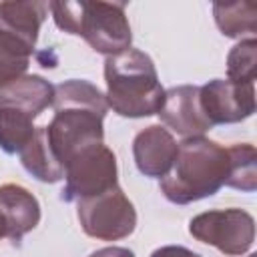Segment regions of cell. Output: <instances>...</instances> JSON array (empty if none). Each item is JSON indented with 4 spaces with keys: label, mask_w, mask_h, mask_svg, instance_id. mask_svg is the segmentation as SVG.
Wrapping results in <instances>:
<instances>
[{
    "label": "cell",
    "mask_w": 257,
    "mask_h": 257,
    "mask_svg": "<svg viewBox=\"0 0 257 257\" xmlns=\"http://www.w3.org/2000/svg\"><path fill=\"white\" fill-rule=\"evenodd\" d=\"M52 108L54 116L44 126L46 139L62 169L80 149L104 143L102 120L108 104L100 88L92 82L70 78L56 84Z\"/></svg>",
    "instance_id": "obj_1"
},
{
    "label": "cell",
    "mask_w": 257,
    "mask_h": 257,
    "mask_svg": "<svg viewBox=\"0 0 257 257\" xmlns=\"http://www.w3.org/2000/svg\"><path fill=\"white\" fill-rule=\"evenodd\" d=\"M229 151L207 139L189 137L177 143L171 171L159 179L161 193L175 205H189L213 197L229 177Z\"/></svg>",
    "instance_id": "obj_2"
},
{
    "label": "cell",
    "mask_w": 257,
    "mask_h": 257,
    "mask_svg": "<svg viewBox=\"0 0 257 257\" xmlns=\"http://www.w3.org/2000/svg\"><path fill=\"white\" fill-rule=\"evenodd\" d=\"M106 104L118 116L143 118L161 110L165 88L155 62L137 48L106 56L104 60Z\"/></svg>",
    "instance_id": "obj_3"
},
{
    "label": "cell",
    "mask_w": 257,
    "mask_h": 257,
    "mask_svg": "<svg viewBox=\"0 0 257 257\" xmlns=\"http://www.w3.org/2000/svg\"><path fill=\"white\" fill-rule=\"evenodd\" d=\"M48 10L62 32L82 36L92 50L104 56L131 48L133 32L124 2H48Z\"/></svg>",
    "instance_id": "obj_4"
},
{
    "label": "cell",
    "mask_w": 257,
    "mask_h": 257,
    "mask_svg": "<svg viewBox=\"0 0 257 257\" xmlns=\"http://www.w3.org/2000/svg\"><path fill=\"white\" fill-rule=\"evenodd\" d=\"M54 100V86L38 74H22L0 86V149L20 153L38 118Z\"/></svg>",
    "instance_id": "obj_5"
},
{
    "label": "cell",
    "mask_w": 257,
    "mask_h": 257,
    "mask_svg": "<svg viewBox=\"0 0 257 257\" xmlns=\"http://www.w3.org/2000/svg\"><path fill=\"white\" fill-rule=\"evenodd\" d=\"M48 2H0V86L26 74Z\"/></svg>",
    "instance_id": "obj_6"
},
{
    "label": "cell",
    "mask_w": 257,
    "mask_h": 257,
    "mask_svg": "<svg viewBox=\"0 0 257 257\" xmlns=\"http://www.w3.org/2000/svg\"><path fill=\"white\" fill-rule=\"evenodd\" d=\"M62 201L72 203L100 195L118 185L116 157L104 143H94L80 149L64 165Z\"/></svg>",
    "instance_id": "obj_7"
},
{
    "label": "cell",
    "mask_w": 257,
    "mask_h": 257,
    "mask_svg": "<svg viewBox=\"0 0 257 257\" xmlns=\"http://www.w3.org/2000/svg\"><path fill=\"white\" fill-rule=\"evenodd\" d=\"M76 217L82 231L98 241H118L137 227V211L116 185L100 195L76 201Z\"/></svg>",
    "instance_id": "obj_8"
},
{
    "label": "cell",
    "mask_w": 257,
    "mask_h": 257,
    "mask_svg": "<svg viewBox=\"0 0 257 257\" xmlns=\"http://www.w3.org/2000/svg\"><path fill=\"white\" fill-rule=\"evenodd\" d=\"M189 233L223 255L239 257L255 241V219L243 209H215L195 215L189 221Z\"/></svg>",
    "instance_id": "obj_9"
},
{
    "label": "cell",
    "mask_w": 257,
    "mask_h": 257,
    "mask_svg": "<svg viewBox=\"0 0 257 257\" xmlns=\"http://www.w3.org/2000/svg\"><path fill=\"white\" fill-rule=\"evenodd\" d=\"M199 102L211 126L241 122L255 112V82L213 78L199 86Z\"/></svg>",
    "instance_id": "obj_10"
},
{
    "label": "cell",
    "mask_w": 257,
    "mask_h": 257,
    "mask_svg": "<svg viewBox=\"0 0 257 257\" xmlns=\"http://www.w3.org/2000/svg\"><path fill=\"white\" fill-rule=\"evenodd\" d=\"M157 114L161 116V122L165 126L185 139L203 137L213 128L203 114L199 102V86L195 84H181L165 90V98Z\"/></svg>",
    "instance_id": "obj_11"
},
{
    "label": "cell",
    "mask_w": 257,
    "mask_h": 257,
    "mask_svg": "<svg viewBox=\"0 0 257 257\" xmlns=\"http://www.w3.org/2000/svg\"><path fill=\"white\" fill-rule=\"evenodd\" d=\"M133 157L137 169L151 179H163L177 157V141L169 128L151 124L137 133L133 141Z\"/></svg>",
    "instance_id": "obj_12"
},
{
    "label": "cell",
    "mask_w": 257,
    "mask_h": 257,
    "mask_svg": "<svg viewBox=\"0 0 257 257\" xmlns=\"http://www.w3.org/2000/svg\"><path fill=\"white\" fill-rule=\"evenodd\" d=\"M0 215L6 225V237L12 243H20L40 223V203L22 185L4 183L0 185Z\"/></svg>",
    "instance_id": "obj_13"
},
{
    "label": "cell",
    "mask_w": 257,
    "mask_h": 257,
    "mask_svg": "<svg viewBox=\"0 0 257 257\" xmlns=\"http://www.w3.org/2000/svg\"><path fill=\"white\" fill-rule=\"evenodd\" d=\"M22 167L40 183H58L64 179V169L58 163L48 139H46V126H36L32 139L24 145V149L18 153Z\"/></svg>",
    "instance_id": "obj_14"
},
{
    "label": "cell",
    "mask_w": 257,
    "mask_h": 257,
    "mask_svg": "<svg viewBox=\"0 0 257 257\" xmlns=\"http://www.w3.org/2000/svg\"><path fill=\"white\" fill-rule=\"evenodd\" d=\"M213 16L221 34L229 38H241L245 34L255 36L257 30V6L253 2H215Z\"/></svg>",
    "instance_id": "obj_15"
},
{
    "label": "cell",
    "mask_w": 257,
    "mask_h": 257,
    "mask_svg": "<svg viewBox=\"0 0 257 257\" xmlns=\"http://www.w3.org/2000/svg\"><path fill=\"white\" fill-rule=\"evenodd\" d=\"M229 151V177L227 187L253 193L257 189V151L249 143L227 147Z\"/></svg>",
    "instance_id": "obj_16"
},
{
    "label": "cell",
    "mask_w": 257,
    "mask_h": 257,
    "mask_svg": "<svg viewBox=\"0 0 257 257\" xmlns=\"http://www.w3.org/2000/svg\"><path fill=\"white\" fill-rule=\"evenodd\" d=\"M257 66V40L241 38L227 54V78L231 82H255Z\"/></svg>",
    "instance_id": "obj_17"
},
{
    "label": "cell",
    "mask_w": 257,
    "mask_h": 257,
    "mask_svg": "<svg viewBox=\"0 0 257 257\" xmlns=\"http://www.w3.org/2000/svg\"><path fill=\"white\" fill-rule=\"evenodd\" d=\"M151 257H201L199 253L183 247V245H165L151 253Z\"/></svg>",
    "instance_id": "obj_18"
},
{
    "label": "cell",
    "mask_w": 257,
    "mask_h": 257,
    "mask_svg": "<svg viewBox=\"0 0 257 257\" xmlns=\"http://www.w3.org/2000/svg\"><path fill=\"white\" fill-rule=\"evenodd\" d=\"M88 257H135V253L126 247H102V249H96L94 253H90Z\"/></svg>",
    "instance_id": "obj_19"
},
{
    "label": "cell",
    "mask_w": 257,
    "mask_h": 257,
    "mask_svg": "<svg viewBox=\"0 0 257 257\" xmlns=\"http://www.w3.org/2000/svg\"><path fill=\"white\" fill-rule=\"evenodd\" d=\"M2 237H6V225H4V219H2V215H0V239Z\"/></svg>",
    "instance_id": "obj_20"
},
{
    "label": "cell",
    "mask_w": 257,
    "mask_h": 257,
    "mask_svg": "<svg viewBox=\"0 0 257 257\" xmlns=\"http://www.w3.org/2000/svg\"><path fill=\"white\" fill-rule=\"evenodd\" d=\"M249 257H257V255H249Z\"/></svg>",
    "instance_id": "obj_21"
}]
</instances>
